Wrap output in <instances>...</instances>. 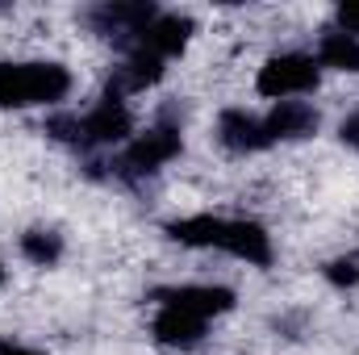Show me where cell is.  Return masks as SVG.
I'll return each mask as SVG.
<instances>
[{"mask_svg": "<svg viewBox=\"0 0 359 355\" xmlns=\"http://www.w3.org/2000/svg\"><path fill=\"white\" fill-rule=\"evenodd\" d=\"M318 76H322V63L313 55L284 51V55H271L268 63L259 67L255 88L268 100H292V96H305V92L318 88Z\"/></svg>", "mask_w": 359, "mask_h": 355, "instance_id": "cell-4", "label": "cell"}, {"mask_svg": "<svg viewBox=\"0 0 359 355\" xmlns=\"http://www.w3.org/2000/svg\"><path fill=\"white\" fill-rule=\"evenodd\" d=\"M192 17H184V13H159L134 42H130V51H142V55H155V59H176L180 51L188 46V38H192Z\"/></svg>", "mask_w": 359, "mask_h": 355, "instance_id": "cell-7", "label": "cell"}, {"mask_svg": "<svg viewBox=\"0 0 359 355\" xmlns=\"http://www.w3.org/2000/svg\"><path fill=\"white\" fill-rule=\"evenodd\" d=\"M21 255L42 267H50V264H59V255H63V239L55 230H25L21 234Z\"/></svg>", "mask_w": 359, "mask_h": 355, "instance_id": "cell-13", "label": "cell"}, {"mask_svg": "<svg viewBox=\"0 0 359 355\" xmlns=\"http://www.w3.org/2000/svg\"><path fill=\"white\" fill-rule=\"evenodd\" d=\"M72 92V72L63 63H0V109L55 105Z\"/></svg>", "mask_w": 359, "mask_h": 355, "instance_id": "cell-3", "label": "cell"}, {"mask_svg": "<svg viewBox=\"0 0 359 355\" xmlns=\"http://www.w3.org/2000/svg\"><path fill=\"white\" fill-rule=\"evenodd\" d=\"M326 280H330V284H339V288L359 284V255H343V260L326 264Z\"/></svg>", "mask_w": 359, "mask_h": 355, "instance_id": "cell-14", "label": "cell"}, {"mask_svg": "<svg viewBox=\"0 0 359 355\" xmlns=\"http://www.w3.org/2000/svg\"><path fill=\"white\" fill-rule=\"evenodd\" d=\"M217 138H222L226 151H238V155L271 147L268 130H264V117H251L247 109H226L222 121H217Z\"/></svg>", "mask_w": 359, "mask_h": 355, "instance_id": "cell-9", "label": "cell"}, {"mask_svg": "<svg viewBox=\"0 0 359 355\" xmlns=\"http://www.w3.org/2000/svg\"><path fill=\"white\" fill-rule=\"evenodd\" d=\"M168 239H176L184 247H213V251H226V255L247 260L255 267L271 264L268 230L247 217H213V213L180 217V222H168Z\"/></svg>", "mask_w": 359, "mask_h": 355, "instance_id": "cell-1", "label": "cell"}, {"mask_svg": "<svg viewBox=\"0 0 359 355\" xmlns=\"http://www.w3.org/2000/svg\"><path fill=\"white\" fill-rule=\"evenodd\" d=\"M318 63L322 67H339V72H359V38L326 34L322 46H318Z\"/></svg>", "mask_w": 359, "mask_h": 355, "instance_id": "cell-12", "label": "cell"}, {"mask_svg": "<svg viewBox=\"0 0 359 355\" xmlns=\"http://www.w3.org/2000/svg\"><path fill=\"white\" fill-rule=\"evenodd\" d=\"M264 130H268L271 142L309 138V134L318 130V109L305 105V100H276V109L264 117Z\"/></svg>", "mask_w": 359, "mask_h": 355, "instance_id": "cell-10", "label": "cell"}, {"mask_svg": "<svg viewBox=\"0 0 359 355\" xmlns=\"http://www.w3.org/2000/svg\"><path fill=\"white\" fill-rule=\"evenodd\" d=\"M339 138L347 142V147H359V109L351 117H343V126H339Z\"/></svg>", "mask_w": 359, "mask_h": 355, "instance_id": "cell-16", "label": "cell"}, {"mask_svg": "<svg viewBox=\"0 0 359 355\" xmlns=\"http://www.w3.org/2000/svg\"><path fill=\"white\" fill-rule=\"evenodd\" d=\"M159 305H172V309H184V314H196L201 322L209 318H222L234 309V293L226 284H180V288H159L155 293Z\"/></svg>", "mask_w": 359, "mask_h": 355, "instance_id": "cell-6", "label": "cell"}, {"mask_svg": "<svg viewBox=\"0 0 359 355\" xmlns=\"http://www.w3.org/2000/svg\"><path fill=\"white\" fill-rule=\"evenodd\" d=\"M55 138H63V142H72V147H109V142H126L130 138V130H134V117H130V105H126V96L113 88H104V96L92 105L84 117H50V126H46Z\"/></svg>", "mask_w": 359, "mask_h": 355, "instance_id": "cell-2", "label": "cell"}, {"mask_svg": "<svg viewBox=\"0 0 359 355\" xmlns=\"http://www.w3.org/2000/svg\"><path fill=\"white\" fill-rule=\"evenodd\" d=\"M205 326H209V322H201L196 314H184V309H172V305H159V314H155V322H151L155 339H159L163 347H180V351L196 347V343L205 339Z\"/></svg>", "mask_w": 359, "mask_h": 355, "instance_id": "cell-11", "label": "cell"}, {"mask_svg": "<svg viewBox=\"0 0 359 355\" xmlns=\"http://www.w3.org/2000/svg\"><path fill=\"white\" fill-rule=\"evenodd\" d=\"M339 34L359 38V4H343V8H339Z\"/></svg>", "mask_w": 359, "mask_h": 355, "instance_id": "cell-15", "label": "cell"}, {"mask_svg": "<svg viewBox=\"0 0 359 355\" xmlns=\"http://www.w3.org/2000/svg\"><path fill=\"white\" fill-rule=\"evenodd\" d=\"M0 355H42V351H29V347H21V343H8V339H0Z\"/></svg>", "mask_w": 359, "mask_h": 355, "instance_id": "cell-17", "label": "cell"}, {"mask_svg": "<svg viewBox=\"0 0 359 355\" xmlns=\"http://www.w3.org/2000/svg\"><path fill=\"white\" fill-rule=\"evenodd\" d=\"M155 17H159L155 4H100V8L88 13V21H92L96 34L117 38V42H126V46H130Z\"/></svg>", "mask_w": 359, "mask_h": 355, "instance_id": "cell-8", "label": "cell"}, {"mask_svg": "<svg viewBox=\"0 0 359 355\" xmlns=\"http://www.w3.org/2000/svg\"><path fill=\"white\" fill-rule=\"evenodd\" d=\"M180 147H184V138H180L176 126H155V130H147V134H138V138L126 142V151H121V172H126V176H155L163 163L176 159Z\"/></svg>", "mask_w": 359, "mask_h": 355, "instance_id": "cell-5", "label": "cell"}, {"mask_svg": "<svg viewBox=\"0 0 359 355\" xmlns=\"http://www.w3.org/2000/svg\"><path fill=\"white\" fill-rule=\"evenodd\" d=\"M0 284H4V267H0Z\"/></svg>", "mask_w": 359, "mask_h": 355, "instance_id": "cell-18", "label": "cell"}]
</instances>
